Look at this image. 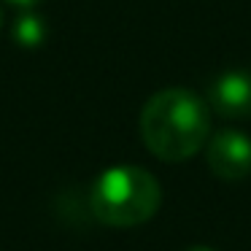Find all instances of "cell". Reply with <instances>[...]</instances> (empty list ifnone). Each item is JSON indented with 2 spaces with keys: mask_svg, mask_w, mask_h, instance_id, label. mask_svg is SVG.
I'll use <instances>...</instances> for the list:
<instances>
[{
  "mask_svg": "<svg viewBox=\"0 0 251 251\" xmlns=\"http://www.w3.org/2000/svg\"><path fill=\"white\" fill-rule=\"evenodd\" d=\"M208 103L189 89H159L141 111V138L162 162H184L195 157L208 143Z\"/></svg>",
  "mask_w": 251,
  "mask_h": 251,
  "instance_id": "cell-1",
  "label": "cell"
},
{
  "mask_svg": "<svg viewBox=\"0 0 251 251\" xmlns=\"http://www.w3.org/2000/svg\"><path fill=\"white\" fill-rule=\"evenodd\" d=\"M159 181L138 165H116L95 178L89 205L100 224L116 229L138 227L159 211Z\"/></svg>",
  "mask_w": 251,
  "mask_h": 251,
  "instance_id": "cell-2",
  "label": "cell"
},
{
  "mask_svg": "<svg viewBox=\"0 0 251 251\" xmlns=\"http://www.w3.org/2000/svg\"><path fill=\"white\" fill-rule=\"evenodd\" d=\"M208 168L222 181L251 176V138L240 130H222L208 141Z\"/></svg>",
  "mask_w": 251,
  "mask_h": 251,
  "instance_id": "cell-3",
  "label": "cell"
},
{
  "mask_svg": "<svg viewBox=\"0 0 251 251\" xmlns=\"http://www.w3.org/2000/svg\"><path fill=\"white\" fill-rule=\"evenodd\" d=\"M208 105L224 119L251 116V71H224L208 84Z\"/></svg>",
  "mask_w": 251,
  "mask_h": 251,
  "instance_id": "cell-4",
  "label": "cell"
},
{
  "mask_svg": "<svg viewBox=\"0 0 251 251\" xmlns=\"http://www.w3.org/2000/svg\"><path fill=\"white\" fill-rule=\"evenodd\" d=\"M44 38H46V27H44V19L41 17L25 14V17L17 19V25H14V41H17L19 46L35 49V46H41Z\"/></svg>",
  "mask_w": 251,
  "mask_h": 251,
  "instance_id": "cell-5",
  "label": "cell"
},
{
  "mask_svg": "<svg viewBox=\"0 0 251 251\" xmlns=\"http://www.w3.org/2000/svg\"><path fill=\"white\" fill-rule=\"evenodd\" d=\"M11 6H19V8H33V6H38L41 0H8Z\"/></svg>",
  "mask_w": 251,
  "mask_h": 251,
  "instance_id": "cell-6",
  "label": "cell"
},
{
  "mask_svg": "<svg viewBox=\"0 0 251 251\" xmlns=\"http://www.w3.org/2000/svg\"><path fill=\"white\" fill-rule=\"evenodd\" d=\"M186 251H216V249H208V246H192V249H186Z\"/></svg>",
  "mask_w": 251,
  "mask_h": 251,
  "instance_id": "cell-7",
  "label": "cell"
},
{
  "mask_svg": "<svg viewBox=\"0 0 251 251\" xmlns=\"http://www.w3.org/2000/svg\"><path fill=\"white\" fill-rule=\"evenodd\" d=\"M0 25H3V14H0Z\"/></svg>",
  "mask_w": 251,
  "mask_h": 251,
  "instance_id": "cell-8",
  "label": "cell"
}]
</instances>
